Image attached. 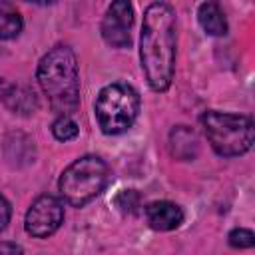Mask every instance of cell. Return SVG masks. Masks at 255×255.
Returning a JSON list of instances; mask_svg holds the SVG:
<instances>
[{
  "instance_id": "cell-1",
  "label": "cell",
  "mask_w": 255,
  "mask_h": 255,
  "mask_svg": "<svg viewBox=\"0 0 255 255\" xmlns=\"http://www.w3.org/2000/svg\"><path fill=\"white\" fill-rule=\"evenodd\" d=\"M141 70L155 92H165L173 80L175 66V12L165 2L145 8L139 40Z\"/></svg>"
},
{
  "instance_id": "cell-2",
  "label": "cell",
  "mask_w": 255,
  "mask_h": 255,
  "mask_svg": "<svg viewBox=\"0 0 255 255\" xmlns=\"http://www.w3.org/2000/svg\"><path fill=\"white\" fill-rule=\"evenodd\" d=\"M38 82L52 110L68 116L80 106L78 60L68 46L52 48L38 64Z\"/></svg>"
},
{
  "instance_id": "cell-3",
  "label": "cell",
  "mask_w": 255,
  "mask_h": 255,
  "mask_svg": "<svg viewBox=\"0 0 255 255\" xmlns=\"http://www.w3.org/2000/svg\"><path fill=\"white\" fill-rule=\"evenodd\" d=\"M207 139L217 155L235 157L243 155L251 149L255 139L253 120L241 114H225V112H205L201 118Z\"/></svg>"
},
{
  "instance_id": "cell-4",
  "label": "cell",
  "mask_w": 255,
  "mask_h": 255,
  "mask_svg": "<svg viewBox=\"0 0 255 255\" xmlns=\"http://www.w3.org/2000/svg\"><path fill=\"white\" fill-rule=\"evenodd\" d=\"M108 177L110 169L104 159L98 155H84L62 171L58 187L70 205L82 207L104 191Z\"/></svg>"
},
{
  "instance_id": "cell-5",
  "label": "cell",
  "mask_w": 255,
  "mask_h": 255,
  "mask_svg": "<svg viewBox=\"0 0 255 255\" xmlns=\"http://www.w3.org/2000/svg\"><path fill=\"white\" fill-rule=\"evenodd\" d=\"M94 110L104 133H124L133 126L137 118L139 96L128 84H110L98 94Z\"/></svg>"
},
{
  "instance_id": "cell-6",
  "label": "cell",
  "mask_w": 255,
  "mask_h": 255,
  "mask_svg": "<svg viewBox=\"0 0 255 255\" xmlns=\"http://www.w3.org/2000/svg\"><path fill=\"white\" fill-rule=\"evenodd\" d=\"M64 221V205L54 195H40L28 209L24 227L32 237H48Z\"/></svg>"
},
{
  "instance_id": "cell-7",
  "label": "cell",
  "mask_w": 255,
  "mask_h": 255,
  "mask_svg": "<svg viewBox=\"0 0 255 255\" xmlns=\"http://www.w3.org/2000/svg\"><path fill=\"white\" fill-rule=\"evenodd\" d=\"M133 24V8L126 0L112 2L104 20H102V38L114 48H129L131 44V30Z\"/></svg>"
},
{
  "instance_id": "cell-8",
  "label": "cell",
  "mask_w": 255,
  "mask_h": 255,
  "mask_svg": "<svg viewBox=\"0 0 255 255\" xmlns=\"http://www.w3.org/2000/svg\"><path fill=\"white\" fill-rule=\"evenodd\" d=\"M145 219L155 231H171L181 225L183 211L171 201H151L145 207Z\"/></svg>"
},
{
  "instance_id": "cell-9",
  "label": "cell",
  "mask_w": 255,
  "mask_h": 255,
  "mask_svg": "<svg viewBox=\"0 0 255 255\" xmlns=\"http://www.w3.org/2000/svg\"><path fill=\"white\" fill-rule=\"evenodd\" d=\"M169 147L171 155L177 159H193L197 155V137L187 126H177L169 133Z\"/></svg>"
},
{
  "instance_id": "cell-10",
  "label": "cell",
  "mask_w": 255,
  "mask_h": 255,
  "mask_svg": "<svg viewBox=\"0 0 255 255\" xmlns=\"http://www.w3.org/2000/svg\"><path fill=\"white\" fill-rule=\"evenodd\" d=\"M197 18L201 28L209 36H225L227 34V20L217 2H203L197 10Z\"/></svg>"
},
{
  "instance_id": "cell-11",
  "label": "cell",
  "mask_w": 255,
  "mask_h": 255,
  "mask_svg": "<svg viewBox=\"0 0 255 255\" xmlns=\"http://www.w3.org/2000/svg\"><path fill=\"white\" fill-rule=\"evenodd\" d=\"M22 32V16L20 12L10 4L0 0V38L10 40L16 38Z\"/></svg>"
},
{
  "instance_id": "cell-12",
  "label": "cell",
  "mask_w": 255,
  "mask_h": 255,
  "mask_svg": "<svg viewBox=\"0 0 255 255\" xmlns=\"http://www.w3.org/2000/svg\"><path fill=\"white\" fill-rule=\"evenodd\" d=\"M4 100L14 112H20V114H28V112H32L36 108L34 92H30L28 88H12L10 86V90L4 96Z\"/></svg>"
},
{
  "instance_id": "cell-13",
  "label": "cell",
  "mask_w": 255,
  "mask_h": 255,
  "mask_svg": "<svg viewBox=\"0 0 255 255\" xmlns=\"http://www.w3.org/2000/svg\"><path fill=\"white\" fill-rule=\"evenodd\" d=\"M52 133L60 141H70V139H74L78 135V124L70 116H60L52 124Z\"/></svg>"
},
{
  "instance_id": "cell-14",
  "label": "cell",
  "mask_w": 255,
  "mask_h": 255,
  "mask_svg": "<svg viewBox=\"0 0 255 255\" xmlns=\"http://www.w3.org/2000/svg\"><path fill=\"white\" fill-rule=\"evenodd\" d=\"M114 203L122 213H135L139 207V195L133 189H124L116 195Z\"/></svg>"
},
{
  "instance_id": "cell-15",
  "label": "cell",
  "mask_w": 255,
  "mask_h": 255,
  "mask_svg": "<svg viewBox=\"0 0 255 255\" xmlns=\"http://www.w3.org/2000/svg\"><path fill=\"white\" fill-rule=\"evenodd\" d=\"M229 243H231V247H237V249H249L255 245V235H253V231L239 227L229 233Z\"/></svg>"
},
{
  "instance_id": "cell-16",
  "label": "cell",
  "mask_w": 255,
  "mask_h": 255,
  "mask_svg": "<svg viewBox=\"0 0 255 255\" xmlns=\"http://www.w3.org/2000/svg\"><path fill=\"white\" fill-rule=\"evenodd\" d=\"M10 213H12L10 203H8V199L0 193V231L6 229V225H8V221H10Z\"/></svg>"
},
{
  "instance_id": "cell-17",
  "label": "cell",
  "mask_w": 255,
  "mask_h": 255,
  "mask_svg": "<svg viewBox=\"0 0 255 255\" xmlns=\"http://www.w3.org/2000/svg\"><path fill=\"white\" fill-rule=\"evenodd\" d=\"M0 255H24V251H22V247L16 245V243L2 241V243H0Z\"/></svg>"
},
{
  "instance_id": "cell-18",
  "label": "cell",
  "mask_w": 255,
  "mask_h": 255,
  "mask_svg": "<svg viewBox=\"0 0 255 255\" xmlns=\"http://www.w3.org/2000/svg\"><path fill=\"white\" fill-rule=\"evenodd\" d=\"M8 90H10V86H8V84H6V82L0 78V98H4V96L8 94Z\"/></svg>"
}]
</instances>
